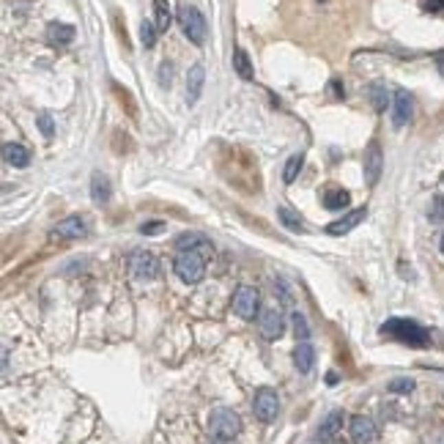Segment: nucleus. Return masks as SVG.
Segmentation results:
<instances>
[{"label": "nucleus", "instance_id": "nucleus-17", "mask_svg": "<svg viewBox=\"0 0 444 444\" xmlns=\"http://www.w3.org/2000/svg\"><path fill=\"white\" fill-rule=\"evenodd\" d=\"M110 195H113L110 179H107L104 173H93V176H91V201H93L96 206H104V203L110 201Z\"/></svg>", "mask_w": 444, "mask_h": 444}, {"label": "nucleus", "instance_id": "nucleus-6", "mask_svg": "<svg viewBox=\"0 0 444 444\" xmlns=\"http://www.w3.org/2000/svg\"><path fill=\"white\" fill-rule=\"evenodd\" d=\"M252 412H255V417L260 423L277 420V414H280V398H277V392L271 387H260L255 392V398H252Z\"/></svg>", "mask_w": 444, "mask_h": 444}, {"label": "nucleus", "instance_id": "nucleus-2", "mask_svg": "<svg viewBox=\"0 0 444 444\" xmlns=\"http://www.w3.org/2000/svg\"><path fill=\"white\" fill-rule=\"evenodd\" d=\"M206 258H209V255H206L203 249H181V252L176 255V260H173V271L179 274L181 282L195 285V282H201L203 274H206Z\"/></svg>", "mask_w": 444, "mask_h": 444}, {"label": "nucleus", "instance_id": "nucleus-25", "mask_svg": "<svg viewBox=\"0 0 444 444\" xmlns=\"http://www.w3.org/2000/svg\"><path fill=\"white\" fill-rule=\"evenodd\" d=\"M370 102H373V110H376V113H384V110H387L390 93H387V85H384V82H373V85H370Z\"/></svg>", "mask_w": 444, "mask_h": 444}, {"label": "nucleus", "instance_id": "nucleus-15", "mask_svg": "<svg viewBox=\"0 0 444 444\" xmlns=\"http://www.w3.org/2000/svg\"><path fill=\"white\" fill-rule=\"evenodd\" d=\"M293 365H296V370H299V373H304V376L315 368V348H313V343H310V340L296 343V348H293Z\"/></svg>", "mask_w": 444, "mask_h": 444}, {"label": "nucleus", "instance_id": "nucleus-8", "mask_svg": "<svg viewBox=\"0 0 444 444\" xmlns=\"http://www.w3.org/2000/svg\"><path fill=\"white\" fill-rule=\"evenodd\" d=\"M412 113H414V99L406 88H398L395 96H392V126L395 129H403L409 121H412Z\"/></svg>", "mask_w": 444, "mask_h": 444}, {"label": "nucleus", "instance_id": "nucleus-19", "mask_svg": "<svg viewBox=\"0 0 444 444\" xmlns=\"http://www.w3.org/2000/svg\"><path fill=\"white\" fill-rule=\"evenodd\" d=\"M176 249H179V252H181V249H203L206 255H212V241L203 238L201 233H184V236L176 238Z\"/></svg>", "mask_w": 444, "mask_h": 444}, {"label": "nucleus", "instance_id": "nucleus-12", "mask_svg": "<svg viewBox=\"0 0 444 444\" xmlns=\"http://www.w3.org/2000/svg\"><path fill=\"white\" fill-rule=\"evenodd\" d=\"M365 217H368V209H365V206H359V209H354V212H348V214H343L337 222L326 225V233H329V236H343V233L354 230V227L365 220Z\"/></svg>", "mask_w": 444, "mask_h": 444}, {"label": "nucleus", "instance_id": "nucleus-5", "mask_svg": "<svg viewBox=\"0 0 444 444\" xmlns=\"http://www.w3.org/2000/svg\"><path fill=\"white\" fill-rule=\"evenodd\" d=\"M233 313L238 315V318H244V321H252L255 315H258V310H260V293H258V288H252V285H238L236 291H233Z\"/></svg>", "mask_w": 444, "mask_h": 444}, {"label": "nucleus", "instance_id": "nucleus-10", "mask_svg": "<svg viewBox=\"0 0 444 444\" xmlns=\"http://www.w3.org/2000/svg\"><path fill=\"white\" fill-rule=\"evenodd\" d=\"M348 434H351V439H354L357 444H376L379 442V428H376V423H373L370 417H365V414L351 417V423H348Z\"/></svg>", "mask_w": 444, "mask_h": 444}, {"label": "nucleus", "instance_id": "nucleus-22", "mask_svg": "<svg viewBox=\"0 0 444 444\" xmlns=\"http://www.w3.org/2000/svg\"><path fill=\"white\" fill-rule=\"evenodd\" d=\"M233 71H236L241 80H252V60H249L247 49H241V47L233 52Z\"/></svg>", "mask_w": 444, "mask_h": 444}, {"label": "nucleus", "instance_id": "nucleus-23", "mask_svg": "<svg viewBox=\"0 0 444 444\" xmlns=\"http://www.w3.org/2000/svg\"><path fill=\"white\" fill-rule=\"evenodd\" d=\"M277 217H280V222H282L288 230H296V233H302V230H304V220H302V214H299V212H293V209H288V206H280V209H277Z\"/></svg>", "mask_w": 444, "mask_h": 444}, {"label": "nucleus", "instance_id": "nucleus-26", "mask_svg": "<svg viewBox=\"0 0 444 444\" xmlns=\"http://www.w3.org/2000/svg\"><path fill=\"white\" fill-rule=\"evenodd\" d=\"M302 165H304V157H302V154H293V157L285 162L282 181H285V184H293V181H296V176H299V170H302Z\"/></svg>", "mask_w": 444, "mask_h": 444}, {"label": "nucleus", "instance_id": "nucleus-21", "mask_svg": "<svg viewBox=\"0 0 444 444\" xmlns=\"http://www.w3.org/2000/svg\"><path fill=\"white\" fill-rule=\"evenodd\" d=\"M47 33H49V41H52V44H58V47H63V44H71V41H74V27H71V25H66V22H52V25L47 27Z\"/></svg>", "mask_w": 444, "mask_h": 444}, {"label": "nucleus", "instance_id": "nucleus-16", "mask_svg": "<svg viewBox=\"0 0 444 444\" xmlns=\"http://www.w3.org/2000/svg\"><path fill=\"white\" fill-rule=\"evenodd\" d=\"M3 162L11 168H27L30 165V151L22 143H5L3 146Z\"/></svg>", "mask_w": 444, "mask_h": 444}, {"label": "nucleus", "instance_id": "nucleus-37", "mask_svg": "<svg viewBox=\"0 0 444 444\" xmlns=\"http://www.w3.org/2000/svg\"><path fill=\"white\" fill-rule=\"evenodd\" d=\"M162 227H165V222H159V220L143 222V225H140V233H148V236H151V233H159Z\"/></svg>", "mask_w": 444, "mask_h": 444}, {"label": "nucleus", "instance_id": "nucleus-18", "mask_svg": "<svg viewBox=\"0 0 444 444\" xmlns=\"http://www.w3.org/2000/svg\"><path fill=\"white\" fill-rule=\"evenodd\" d=\"M348 201H351V195H348L343 187H326V190H324V206H326L329 212H340V209H346V206H348Z\"/></svg>", "mask_w": 444, "mask_h": 444}, {"label": "nucleus", "instance_id": "nucleus-27", "mask_svg": "<svg viewBox=\"0 0 444 444\" xmlns=\"http://www.w3.org/2000/svg\"><path fill=\"white\" fill-rule=\"evenodd\" d=\"M113 91H115V96H118V102H121V107L132 115V118H137V107H135V99H132V93L126 91V88H121L118 82H113Z\"/></svg>", "mask_w": 444, "mask_h": 444}, {"label": "nucleus", "instance_id": "nucleus-24", "mask_svg": "<svg viewBox=\"0 0 444 444\" xmlns=\"http://www.w3.org/2000/svg\"><path fill=\"white\" fill-rule=\"evenodd\" d=\"M154 14H157V30L165 33L173 22V14H170V3L168 0H154Z\"/></svg>", "mask_w": 444, "mask_h": 444}, {"label": "nucleus", "instance_id": "nucleus-34", "mask_svg": "<svg viewBox=\"0 0 444 444\" xmlns=\"http://www.w3.org/2000/svg\"><path fill=\"white\" fill-rule=\"evenodd\" d=\"M113 25H115V33H118V38L124 41V47L129 49V38H126V25H124V19H121V14L118 11H113Z\"/></svg>", "mask_w": 444, "mask_h": 444}, {"label": "nucleus", "instance_id": "nucleus-30", "mask_svg": "<svg viewBox=\"0 0 444 444\" xmlns=\"http://www.w3.org/2000/svg\"><path fill=\"white\" fill-rule=\"evenodd\" d=\"M36 124H38V129H41V135H44L47 140L55 137V124H52V115H49V113H38V115H36Z\"/></svg>", "mask_w": 444, "mask_h": 444}, {"label": "nucleus", "instance_id": "nucleus-3", "mask_svg": "<svg viewBox=\"0 0 444 444\" xmlns=\"http://www.w3.org/2000/svg\"><path fill=\"white\" fill-rule=\"evenodd\" d=\"M209 431H212V436L217 442H233L238 436V431H241V420H238V414L233 409L220 406L209 417Z\"/></svg>", "mask_w": 444, "mask_h": 444}, {"label": "nucleus", "instance_id": "nucleus-9", "mask_svg": "<svg viewBox=\"0 0 444 444\" xmlns=\"http://www.w3.org/2000/svg\"><path fill=\"white\" fill-rule=\"evenodd\" d=\"M381 170H384V154H381V146H379V140H370V143H368V148H365V184H368V187L379 184Z\"/></svg>", "mask_w": 444, "mask_h": 444}, {"label": "nucleus", "instance_id": "nucleus-33", "mask_svg": "<svg viewBox=\"0 0 444 444\" xmlns=\"http://www.w3.org/2000/svg\"><path fill=\"white\" fill-rule=\"evenodd\" d=\"M428 217H431V222H444V198L442 195H436V198L431 201V212H428Z\"/></svg>", "mask_w": 444, "mask_h": 444}, {"label": "nucleus", "instance_id": "nucleus-29", "mask_svg": "<svg viewBox=\"0 0 444 444\" xmlns=\"http://www.w3.org/2000/svg\"><path fill=\"white\" fill-rule=\"evenodd\" d=\"M157 33H159V30H157V25H154V22H148V19H143V22H140V41H143L148 49L157 44Z\"/></svg>", "mask_w": 444, "mask_h": 444}, {"label": "nucleus", "instance_id": "nucleus-4", "mask_svg": "<svg viewBox=\"0 0 444 444\" xmlns=\"http://www.w3.org/2000/svg\"><path fill=\"white\" fill-rule=\"evenodd\" d=\"M179 25L184 30V36L192 41V44H203L206 41V33H209V25H206V16L195 8V5H181L179 8Z\"/></svg>", "mask_w": 444, "mask_h": 444}, {"label": "nucleus", "instance_id": "nucleus-36", "mask_svg": "<svg viewBox=\"0 0 444 444\" xmlns=\"http://www.w3.org/2000/svg\"><path fill=\"white\" fill-rule=\"evenodd\" d=\"M420 5H423V11H431V14L444 11V0H420Z\"/></svg>", "mask_w": 444, "mask_h": 444}, {"label": "nucleus", "instance_id": "nucleus-32", "mask_svg": "<svg viewBox=\"0 0 444 444\" xmlns=\"http://www.w3.org/2000/svg\"><path fill=\"white\" fill-rule=\"evenodd\" d=\"M387 390H390V392H398V395H406V392L414 390V379H392V381L387 384Z\"/></svg>", "mask_w": 444, "mask_h": 444}, {"label": "nucleus", "instance_id": "nucleus-20", "mask_svg": "<svg viewBox=\"0 0 444 444\" xmlns=\"http://www.w3.org/2000/svg\"><path fill=\"white\" fill-rule=\"evenodd\" d=\"M340 428H343V412H329L324 420H321V425H318V436L321 439H332V436H337L340 434Z\"/></svg>", "mask_w": 444, "mask_h": 444}, {"label": "nucleus", "instance_id": "nucleus-1", "mask_svg": "<svg viewBox=\"0 0 444 444\" xmlns=\"http://www.w3.org/2000/svg\"><path fill=\"white\" fill-rule=\"evenodd\" d=\"M381 335L384 337H392L403 346H412V348H425L431 346V332L425 326H420L414 318H403V315H395V318H387L381 324Z\"/></svg>", "mask_w": 444, "mask_h": 444}, {"label": "nucleus", "instance_id": "nucleus-38", "mask_svg": "<svg viewBox=\"0 0 444 444\" xmlns=\"http://www.w3.org/2000/svg\"><path fill=\"white\" fill-rule=\"evenodd\" d=\"M329 91H332L337 99H343V96H346V88L340 85V80H332V82H329Z\"/></svg>", "mask_w": 444, "mask_h": 444}, {"label": "nucleus", "instance_id": "nucleus-39", "mask_svg": "<svg viewBox=\"0 0 444 444\" xmlns=\"http://www.w3.org/2000/svg\"><path fill=\"white\" fill-rule=\"evenodd\" d=\"M436 66H439V71H442V77H444V55L436 58Z\"/></svg>", "mask_w": 444, "mask_h": 444}, {"label": "nucleus", "instance_id": "nucleus-13", "mask_svg": "<svg viewBox=\"0 0 444 444\" xmlns=\"http://www.w3.org/2000/svg\"><path fill=\"white\" fill-rule=\"evenodd\" d=\"M85 236V220L82 217H66L52 227V238H82Z\"/></svg>", "mask_w": 444, "mask_h": 444}, {"label": "nucleus", "instance_id": "nucleus-14", "mask_svg": "<svg viewBox=\"0 0 444 444\" xmlns=\"http://www.w3.org/2000/svg\"><path fill=\"white\" fill-rule=\"evenodd\" d=\"M203 82H206V69H203V63H195L187 74V104H195L201 99Z\"/></svg>", "mask_w": 444, "mask_h": 444}, {"label": "nucleus", "instance_id": "nucleus-28", "mask_svg": "<svg viewBox=\"0 0 444 444\" xmlns=\"http://www.w3.org/2000/svg\"><path fill=\"white\" fill-rule=\"evenodd\" d=\"M291 324H293V332H296V340H310V326H307V318L302 313H291Z\"/></svg>", "mask_w": 444, "mask_h": 444}, {"label": "nucleus", "instance_id": "nucleus-35", "mask_svg": "<svg viewBox=\"0 0 444 444\" xmlns=\"http://www.w3.org/2000/svg\"><path fill=\"white\" fill-rule=\"evenodd\" d=\"M170 82H173V66L170 63H162L159 66V85L162 88H170Z\"/></svg>", "mask_w": 444, "mask_h": 444}, {"label": "nucleus", "instance_id": "nucleus-11", "mask_svg": "<svg viewBox=\"0 0 444 444\" xmlns=\"http://www.w3.org/2000/svg\"><path fill=\"white\" fill-rule=\"evenodd\" d=\"M258 329H260V337H266V340L282 337V332H285V318H282V313H280V310H263L260 318H258Z\"/></svg>", "mask_w": 444, "mask_h": 444}, {"label": "nucleus", "instance_id": "nucleus-7", "mask_svg": "<svg viewBox=\"0 0 444 444\" xmlns=\"http://www.w3.org/2000/svg\"><path fill=\"white\" fill-rule=\"evenodd\" d=\"M129 274L135 280H154L159 274V260L146 249H135L129 255Z\"/></svg>", "mask_w": 444, "mask_h": 444}, {"label": "nucleus", "instance_id": "nucleus-41", "mask_svg": "<svg viewBox=\"0 0 444 444\" xmlns=\"http://www.w3.org/2000/svg\"><path fill=\"white\" fill-rule=\"evenodd\" d=\"M217 444H227V442H217Z\"/></svg>", "mask_w": 444, "mask_h": 444}, {"label": "nucleus", "instance_id": "nucleus-31", "mask_svg": "<svg viewBox=\"0 0 444 444\" xmlns=\"http://www.w3.org/2000/svg\"><path fill=\"white\" fill-rule=\"evenodd\" d=\"M274 288H277V293H280V302H282L285 307H291V304H293V291L288 288L285 277H277V280H274Z\"/></svg>", "mask_w": 444, "mask_h": 444}, {"label": "nucleus", "instance_id": "nucleus-40", "mask_svg": "<svg viewBox=\"0 0 444 444\" xmlns=\"http://www.w3.org/2000/svg\"><path fill=\"white\" fill-rule=\"evenodd\" d=\"M439 247H442V252H444V233H442V241H439Z\"/></svg>", "mask_w": 444, "mask_h": 444}]
</instances>
